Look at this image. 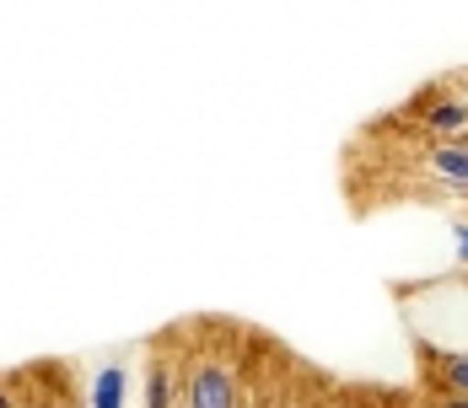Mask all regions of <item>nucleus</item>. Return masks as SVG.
Masks as SVG:
<instances>
[{"label": "nucleus", "mask_w": 468, "mask_h": 408, "mask_svg": "<svg viewBox=\"0 0 468 408\" xmlns=\"http://www.w3.org/2000/svg\"><path fill=\"white\" fill-rule=\"evenodd\" d=\"M447 408H468V398H452V403H447Z\"/></svg>", "instance_id": "nucleus-8"}, {"label": "nucleus", "mask_w": 468, "mask_h": 408, "mask_svg": "<svg viewBox=\"0 0 468 408\" xmlns=\"http://www.w3.org/2000/svg\"><path fill=\"white\" fill-rule=\"evenodd\" d=\"M431 173L447 183H458V188H468V145H436L431 151Z\"/></svg>", "instance_id": "nucleus-2"}, {"label": "nucleus", "mask_w": 468, "mask_h": 408, "mask_svg": "<svg viewBox=\"0 0 468 408\" xmlns=\"http://www.w3.org/2000/svg\"><path fill=\"white\" fill-rule=\"evenodd\" d=\"M425 124H431L436 135H463L468 130V97H447V102H436V108L425 113Z\"/></svg>", "instance_id": "nucleus-3"}, {"label": "nucleus", "mask_w": 468, "mask_h": 408, "mask_svg": "<svg viewBox=\"0 0 468 408\" xmlns=\"http://www.w3.org/2000/svg\"><path fill=\"white\" fill-rule=\"evenodd\" d=\"M188 408H237V387L232 371L216 361H205L194 376H188Z\"/></svg>", "instance_id": "nucleus-1"}, {"label": "nucleus", "mask_w": 468, "mask_h": 408, "mask_svg": "<svg viewBox=\"0 0 468 408\" xmlns=\"http://www.w3.org/2000/svg\"><path fill=\"white\" fill-rule=\"evenodd\" d=\"M0 408H11V398H5V392H0Z\"/></svg>", "instance_id": "nucleus-9"}, {"label": "nucleus", "mask_w": 468, "mask_h": 408, "mask_svg": "<svg viewBox=\"0 0 468 408\" xmlns=\"http://www.w3.org/2000/svg\"><path fill=\"white\" fill-rule=\"evenodd\" d=\"M447 382L458 398H468V355H447Z\"/></svg>", "instance_id": "nucleus-6"}, {"label": "nucleus", "mask_w": 468, "mask_h": 408, "mask_svg": "<svg viewBox=\"0 0 468 408\" xmlns=\"http://www.w3.org/2000/svg\"><path fill=\"white\" fill-rule=\"evenodd\" d=\"M145 408H173V387H167V371H151V382H145Z\"/></svg>", "instance_id": "nucleus-5"}, {"label": "nucleus", "mask_w": 468, "mask_h": 408, "mask_svg": "<svg viewBox=\"0 0 468 408\" xmlns=\"http://www.w3.org/2000/svg\"><path fill=\"white\" fill-rule=\"evenodd\" d=\"M92 408H124V365H102V371H97Z\"/></svg>", "instance_id": "nucleus-4"}, {"label": "nucleus", "mask_w": 468, "mask_h": 408, "mask_svg": "<svg viewBox=\"0 0 468 408\" xmlns=\"http://www.w3.org/2000/svg\"><path fill=\"white\" fill-rule=\"evenodd\" d=\"M452 242H458V264H468V226H452Z\"/></svg>", "instance_id": "nucleus-7"}]
</instances>
